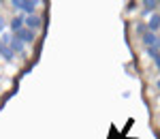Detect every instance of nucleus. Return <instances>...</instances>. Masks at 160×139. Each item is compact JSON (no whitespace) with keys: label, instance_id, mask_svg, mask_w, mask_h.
<instances>
[{"label":"nucleus","instance_id":"nucleus-1","mask_svg":"<svg viewBox=\"0 0 160 139\" xmlns=\"http://www.w3.org/2000/svg\"><path fill=\"white\" fill-rule=\"evenodd\" d=\"M41 4L38 0H11V7L15 9V13H26V15H34L37 7Z\"/></svg>","mask_w":160,"mask_h":139},{"label":"nucleus","instance_id":"nucleus-2","mask_svg":"<svg viewBox=\"0 0 160 139\" xmlns=\"http://www.w3.org/2000/svg\"><path fill=\"white\" fill-rule=\"evenodd\" d=\"M24 24H26V28L32 30V32H37V30H41V28L45 30V19H43L41 15H37V13H34V15H26Z\"/></svg>","mask_w":160,"mask_h":139},{"label":"nucleus","instance_id":"nucleus-3","mask_svg":"<svg viewBox=\"0 0 160 139\" xmlns=\"http://www.w3.org/2000/svg\"><path fill=\"white\" fill-rule=\"evenodd\" d=\"M141 41H143L145 49H158L160 51V37H158V34H154V32H145V34L141 37Z\"/></svg>","mask_w":160,"mask_h":139},{"label":"nucleus","instance_id":"nucleus-4","mask_svg":"<svg viewBox=\"0 0 160 139\" xmlns=\"http://www.w3.org/2000/svg\"><path fill=\"white\" fill-rule=\"evenodd\" d=\"M24 22H26V15H19V13H17L11 22H9V32H11V34H15V32H19L22 28H26Z\"/></svg>","mask_w":160,"mask_h":139},{"label":"nucleus","instance_id":"nucleus-5","mask_svg":"<svg viewBox=\"0 0 160 139\" xmlns=\"http://www.w3.org/2000/svg\"><path fill=\"white\" fill-rule=\"evenodd\" d=\"M15 37L19 39L24 45H28V43H34V41H37V32H32V30H28V28H22L19 32H15Z\"/></svg>","mask_w":160,"mask_h":139},{"label":"nucleus","instance_id":"nucleus-6","mask_svg":"<svg viewBox=\"0 0 160 139\" xmlns=\"http://www.w3.org/2000/svg\"><path fill=\"white\" fill-rule=\"evenodd\" d=\"M145 26H148V32H154V34H158V30H160V13H152L149 15V19L145 22Z\"/></svg>","mask_w":160,"mask_h":139},{"label":"nucleus","instance_id":"nucleus-7","mask_svg":"<svg viewBox=\"0 0 160 139\" xmlns=\"http://www.w3.org/2000/svg\"><path fill=\"white\" fill-rule=\"evenodd\" d=\"M160 7L158 0H143L141 2V15H152V13H156Z\"/></svg>","mask_w":160,"mask_h":139},{"label":"nucleus","instance_id":"nucleus-8","mask_svg":"<svg viewBox=\"0 0 160 139\" xmlns=\"http://www.w3.org/2000/svg\"><path fill=\"white\" fill-rule=\"evenodd\" d=\"M0 58L7 60V62H13V60H15V54L11 51V47H9L7 43H2V41H0Z\"/></svg>","mask_w":160,"mask_h":139},{"label":"nucleus","instance_id":"nucleus-9","mask_svg":"<svg viewBox=\"0 0 160 139\" xmlns=\"http://www.w3.org/2000/svg\"><path fill=\"white\" fill-rule=\"evenodd\" d=\"M9 47H11L13 54H24V49H26V45H24V43H22V41H19L17 37H15V34L11 37V43H9Z\"/></svg>","mask_w":160,"mask_h":139},{"label":"nucleus","instance_id":"nucleus-10","mask_svg":"<svg viewBox=\"0 0 160 139\" xmlns=\"http://www.w3.org/2000/svg\"><path fill=\"white\" fill-rule=\"evenodd\" d=\"M145 54H148L149 58L154 60V64H156V69L160 71V51H158V49H145Z\"/></svg>","mask_w":160,"mask_h":139},{"label":"nucleus","instance_id":"nucleus-11","mask_svg":"<svg viewBox=\"0 0 160 139\" xmlns=\"http://www.w3.org/2000/svg\"><path fill=\"white\" fill-rule=\"evenodd\" d=\"M135 32L139 34V37H143V34L148 32V26H145V22H137V26H135Z\"/></svg>","mask_w":160,"mask_h":139},{"label":"nucleus","instance_id":"nucleus-12","mask_svg":"<svg viewBox=\"0 0 160 139\" xmlns=\"http://www.w3.org/2000/svg\"><path fill=\"white\" fill-rule=\"evenodd\" d=\"M7 28H9V22L0 15V34H4V32H7Z\"/></svg>","mask_w":160,"mask_h":139},{"label":"nucleus","instance_id":"nucleus-13","mask_svg":"<svg viewBox=\"0 0 160 139\" xmlns=\"http://www.w3.org/2000/svg\"><path fill=\"white\" fill-rule=\"evenodd\" d=\"M154 86H156V88L160 90V79H156V84H154Z\"/></svg>","mask_w":160,"mask_h":139}]
</instances>
